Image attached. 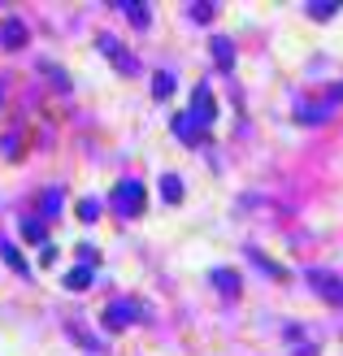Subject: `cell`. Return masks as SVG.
<instances>
[{"instance_id": "obj_1", "label": "cell", "mask_w": 343, "mask_h": 356, "mask_svg": "<svg viewBox=\"0 0 343 356\" xmlns=\"http://www.w3.org/2000/svg\"><path fill=\"white\" fill-rule=\"evenodd\" d=\"M113 209L122 213V218H139L143 213V183L139 178H122V183L113 187Z\"/></svg>"}, {"instance_id": "obj_2", "label": "cell", "mask_w": 343, "mask_h": 356, "mask_svg": "<svg viewBox=\"0 0 343 356\" xmlns=\"http://www.w3.org/2000/svg\"><path fill=\"white\" fill-rule=\"evenodd\" d=\"M143 317V305L139 300H113L109 309H104V330H126L131 322Z\"/></svg>"}, {"instance_id": "obj_3", "label": "cell", "mask_w": 343, "mask_h": 356, "mask_svg": "<svg viewBox=\"0 0 343 356\" xmlns=\"http://www.w3.org/2000/svg\"><path fill=\"white\" fill-rule=\"evenodd\" d=\"M213 118H218V104H213V92H209V83H200V87L191 92V122H196V127L205 131Z\"/></svg>"}, {"instance_id": "obj_4", "label": "cell", "mask_w": 343, "mask_h": 356, "mask_svg": "<svg viewBox=\"0 0 343 356\" xmlns=\"http://www.w3.org/2000/svg\"><path fill=\"white\" fill-rule=\"evenodd\" d=\"M96 48H100L104 57H109V61H113V65L122 70V74H135V70H139V61H135L131 52H126V48H122V44L113 40V35H96Z\"/></svg>"}, {"instance_id": "obj_5", "label": "cell", "mask_w": 343, "mask_h": 356, "mask_svg": "<svg viewBox=\"0 0 343 356\" xmlns=\"http://www.w3.org/2000/svg\"><path fill=\"white\" fill-rule=\"evenodd\" d=\"M309 282H313L317 296L330 300V305H343V282H339L335 274H326V270H309Z\"/></svg>"}, {"instance_id": "obj_6", "label": "cell", "mask_w": 343, "mask_h": 356, "mask_svg": "<svg viewBox=\"0 0 343 356\" xmlns=\"http://www.w3.org/2000/svg\"><path fill=\"white\" fill-rule=\"evenodd\" d=\"M0 44L5 48H22L26 44V22L22 17H5V22H0Z\"/></svg>"}, {"instance_id": "obj_7", "label": "cell", "mask_w": 343, "mask_h": 356, "mask_svg": "<svg viewBox=\"0 0 343 356\" xmlns=\"http://www.w3.org/2000/svg\"><path fill=\"white\" fill-rule=\"evenodd\" d=\"M0 257H5V265L13 274H31V265L22 261V252H17V243H9V239H0Z\"/></svg>"}, {"instance_id": "obj_8", "label": "cell", "mask_w": 343, "mask_h": 356, "mask_svg": "<svg viewBox=\"0 0 343 356\" xmlns=\"http://www.w3.org/2000/svg\"><path fill=\"white\" fill-rule=\"evenodd\" d=\"M161 200L183 204V183H178V174H161Z\"/></svg>"}, {"instance_id": "obj_9", "label": "cell", "mask_w": 343, "mask_h": 356, "mask_svg": "<svg viewBox=\"0 0 343 356\" xmlns=\"http://www.w3.org/2000/svg\"><path fill=\"white\" fill-rule=\"evenodd\" d=\"M174 135L183 139V144H200V127H196V122H191V113L174 118Z\"/></svg>"}, {"instance_id": "obj_10", "label": "cell", "mask_w": 343, "mask_h": 356, "mask_svg": "<svg viewBox=\"0 0 343 356\" xmlns=\"http://www.w3.org/2000/svg\"><path fill=\"white\" fill-rule=\"evenodd\" d=\"M213 61H218L222 70H234V44L226 40V35H218V40H213Z\"/></svg>"}, {"instance_id": "obj_11", "label": "cell", "mask_w": 343, "mask_h": 356, "mask_svg": "<svg viewBox=\"0 0 343 356\" xmlns=\"http://www.w3.org/2000/svg\"><path fill=\"white\" fill-rule=\"evenodd\" d=\"M65 287L70 291H87L92 287V265H74V270L65 274Z\"/></svg>"}, {"instance_id": "obj_12", "label": "cell", "mask_w": 343, "mask_h": 356, "mask_svg": "<svg viewBox=\"0 0 343 356\" xmlns=\"http://www.w3.org/2000/svg\"><path fill=\"white\" fill-rule=\"evenodd\" d=\"M209 278L218 282V291H222V296H239V274H234V270H213Z\"/></svg>"}, {"instance_id": "obj_13", "label": "cell", "mask_w": 343, "mask_h": 356, "mask_svg": "<svg viewBox=\"0 0 343 356\" xmlns=\"http://www.w3.org/2000/svg\"><path fill=\"white\" fill-rule=\"evenodd\" d=\"M122 13H126V17H131V22H135L139 31H143V26H148V22H152V13H148V9H143V5H139V0H122Z\"/></svg>"}, {"instance_id": "obj_14", "label": "cell", "mask_w": 343, "mask_h": 356, "mask_svg": "<svg viewBox=\"0 0 343 356\" xmlns=\"http://www.w3.org/2000/svg\"><path fill=\"white\" fill-rule=\"evenodd\" d=\"M57 209H61V191L48 187V191L40 195V213H44V218H57Z\"/></svg>"}, {"instance_id": "obj_15", "label": "cell", "mask_w": 343, "mask_h": 356, "mask_svg": "<svg viewBox=\"0 0 343 356\" xmlns=\"http://www.w3.org/2000/svg\"><path fill=\"white\" fill-rule=\"evenodd\" d=\"M326 113H330L326 104H300V109H296L300 122H326Z\"/></svg>"}, {"instance_id": "obj_16", "label": "cell", "mask_w": 343, "mask_h": 356, "mask_svg": "<svg viewBox=\"0 0 343 356\" xmlns=\"http://www.w3.org/2000/svg\"><path fill=\"white\" fill-rule=\"evenodd\" d=\"M309 13L317 17V22H326V17H335V13H339V0H313Z\"/></svg>"}, {"instance_id": "obj_17", "label": "cell", "mask_w": 343, "mask_h": 356, "mask_svg": "<svg viewBox=\"0 0 343 356\" xmlns=\"http://www.w3.org/2000/svg\"><path fill=\"white\" fill-rule=\"evenodd\" d=\"M174 87H178V83H174V74H166V70H161V74L152 79V96H157V100H166Z\"/></svg>"}, {"instance_id": "obj_18", "label": "cell", "mask_w": 343, "mask_h": 356, "mask_svg": "<svg viewBox=\"0 0 343 356\" xmlns=\"http://www.w3.org/2000/svg\"><path fill=\"white\" fill-rule=\"evenodd\" d=\"M248 257H252V261H257V265H261V270H265V274H274V278H287V270H282V265H274V261H265V257L257 252V248H248Z\"/></svg>"}, {"instance_id": "obj_19", "label": "cell", "mask_w": 343, "mask_h": 356, "mask_svg": "<svg viewBox=\"0 0 343 356\" xmlns=\"http://www.w3.org/2000/svg\"><path fill=\"white\" fill-rule=\"evenodd\" d=\"M79 218L83 222H96L100 218V200H79Z\"/></svg>"}, {"instance_id": "obj_20", "label": "cell", "mask_w": 343, "mask_h": 356, "mask_svg": "<svg viewBox=\"0 0 343 356\" xmlns=\"http://www.w3.org/2000/svg\"><path fill=\"white\" fill-rule=\"evenodd\" d=\"M22 235H26V239H35V243L44 248V222H22Z\"/></svg>"}, {"instance_id": "obj_21", "label": "cell", "mask_w": 343, "mask_h": 356, "mask_svg": "<svg viewBox=\"0 0 343 356\" xmlns=\"http://www.w3.org/2000/svg\"><path fill=\"white\" fill-rule=\"evenodd\" d=\"M191 17H196V22H209V17H213V5H191Z\"/></svg>"}, {"instance_id": "obj_22", "label": "cell", "mask_w": 343, "mask_h": 356, "mask_svg": "<svg viewBox=\"0 0 343 356\" xmlns=\"http://www.w3.org/2000/svg\"><path fill=\"white\" fill-rule=\"evenodd\" d=\"M48 74H52V83H57L61 92H65V87H70V79H65V70H57V65H48Z\"/></svg>"}, {"instance_id": "obj_23", "label": "cell", "mask_w": 343, "mask_h": 356, "mask_svg": "<svg viewBox=\"0 0 343 356\" xmlns=\"http://www.w3.org/2000/svg\"><path fill=\"white\" fill-rule=\"evenodd\" d=\"M79 257H83V265H96V248L92 243H79Z\"/></svg>"}, {"instance_id": "obj_24", "label": "cell", "mask_w": 343, "mask_h": 356, "mask_svg": "<svg viewBox=\"0 0 343 356\" xmlns=\"http://www.w3.org/2000/svg\"><path fill=\"white\" fill-rule=\"evenodd\" d=\"M40 261H44V265H52V261H57V248L44 243V248H40Z\"/></svg>"}, {"instance_id": "obj_25", "label": "cell", "mask_w": 343, "mask_h": 356, "mask_svg": "<svg viewBox=\"0 0 343 356\" xmlns=\"http://www.w3.org/2000/svg\"><path fill=\"white\" fill-rule=\"evenodd\" d=\"M0 100H5V87H0Z\"/></svg>"}]
</instances>
